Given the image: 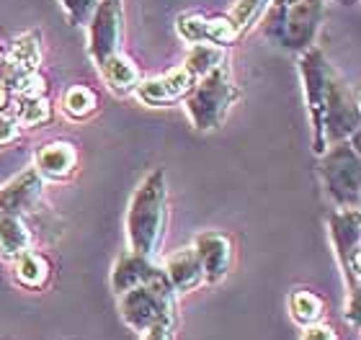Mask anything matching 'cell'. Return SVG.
Instances as JSON below:
<instances>
[{"label": "cell", "mask_w": 361, "mask_h": 340, "mask_svg": "<svg viewBox=\"0 0 361 340\" xmlns=\"http://www.w3.org/2000/svg\"><path fill=\"white\" fill-rule=\"evenodd\" d=\"M34 168L39 170L42 178H52V181H65L75 173L78 168V152L75 144L70 142H49L39 147L34 155Z\"/></svg>", "instance_id": "obj_15"}, {"label": "cell", "mask_w": 361, "mask_h": 340, "mask_svg": "<svg viewBox=\"0 0 361 340\" xmlns=\"http://www.w3.org/2000/svg\"><path fill=\"white\" fill-rule=\"evenodd\" d=\"M323 183L336 209H359L361 199V155L356 147V134L351 139L331 144L320 155Z\"/></svg>", "instance_id": "obj_5"}, {"label": "cell", "mask_w": 361, "mask_h": 340, "mask_svg": "<svg viewBox=\"0 0 361 340\" xmlns=\"http://www.w3.org/2000/svg\"><path fill=\"white\" fill-rule=\"evenodd\" d=\"M60 108L70 121H85L98 111V96L88 85H70L62 96Z\"/></svg>", "instance_id": "obj_19"}, {"label": "cell", "mask_w": 361, "mask_h": 340, "mask_svg": "<svg viewBox=\"0 0 361 340\" xmlns=\"http://www.w3.org/2000/svg\"><path fill=\"white\" fill-rule=\"evenodd\" d=\"M39 62H42V34L29 29L13 39L11 49L6 52L3 68H0V77L11 85L16 77L39 70Z\"/></svg>", "instance_id": "obj_12"}, {"label": "cell", "mask_w": 361, "mask_h": 340, "mask_svg": "<svg viewBox=\"0 0 361 340\" xmlns=\"http://www.w3.org/2000/svg\"><path fill=\"white\" fill-rule=\"evenodd\" d=\"M158 271H160V265L155 263V258H147V256H142V253L127 250V253L114 263V271H111L114 294L119 296V294H124L127 289L140 287L145 281H150Z\"/></svg>", "instance_id": "obj_14"}, {"label": "cell", "mask_w": 361, "mask_h": 340, "mask_svg": "<svg viewBox=\"0 0 361 340\" xmlns=\"http://www.w3.org/2000/svg\"><path fill=\"white\" fill-rule=\"evenodd\" d=\"M11 91H13V99H37V96H47V77L34 70V73H26V75L16 77L11 83Z\"/></svg>", "instance_id": "obj_25"}, {"label": "cell", "mask_w": 361, "mask_h": 340, "mask_svg": "<svg viewBox=\"0 0 361 340\" xmlns=\"http://www.w3.org/2000/svg\"><path fill=\"white\" fill-rule=\"evenodd\" d=\"M289 312H292V317L305 327V325H312V322H320V320H323L325 304L320 296L307 291V289H294L292 294H289Z\"/></svg>", "instance_id": "obj_21"}, {"label": "cell", "mask_w": 361, "mask_h": 340, "mask_svg": "<svg viewBox=\"0 0 361 340\" xmlns=\"http://www.w3.org/2000/svg\"><path fill=\"white\" fill-rule=\"evenodd\" d=\"M3 60H6V49H3V44H0V68H3Z\"/></svg>", "instance_id": "obj_33"}, {"label": "cell", "mask_w": 361, "mask_h": 340, "mask_svg": "<svg viewBox=\"0 0 361 340\" xmlns=\"http://www.w3.org/2000/svg\"><path fill=\"white\" fill-rule=\"evenodd\" d=\"M160 268L166 273V279H168V284H171V289L176 291V296L191 294V291H196V289L204 284L202 263H199V258H196L191 245H188V248L173 250V253L163 260Z\"/></svg>", "instance_id": "obj_13"}, {"label": "cell", "mask_w": 361, "mask_h": 340, "mask_svg": "<svg viewBox=\"0 0 361 340\" xmlns=\"http://www.w3.org/2000/svg\"><path fill=\"white\" fill-rule=\"evenodd\" d=\"M13 276L23 289L42 291V289H47L49 281H52V265H49V260H47L42 253L26 250V253H21V256L13 260Z\"/></svg>", "instance_id": "obj_18"}, {"label": "cell", "mask_w": 361, "mask_h": 340, "mask_svg": "<svg viewBox=\"0 0 361 340\" xmlns=\"http://www.w3.org/2000/svg\"><path fill=\"white\" fill-rule=\"evenodd\" d=\"M238 96H240V91H238L230 65L225 60L219 62L214 70H209L207 75L199 77L194 88L183 96V101H186L191 124L202 132H212V129L222 127V121L227 119V113L238 101Z\"/></svg>", "instance_id": "obj_4"}, {"label": "cell", "mask_w": 361, "mask_h": 340, "mask_svg": "<svg viewBox=\"0 0 361 340\" xmlns=\"http://www.w3.org/2000/svg\"><path fill=\"white\" fill-rule=\"evenodd\" d=\"M168 227V181L166 170L155 168L145 175L129 199L127 209V240L129 250L142 253L147 258L158 256L166 240Z\"/></svg>", "instance_id": "obj_1"}, {"label": "cell", "mask_w": 361, "mask_h": 340, "mask_svg": "<svg viewBox=\"0 0 361 340\" xmlns=\"http://www.w3.org/2000/svg\"><path fill=\"white\" fill-rule=\"evenodd\" d=\"M160 80H163V85H166L168 96H171V101H178L183 99L191 88H194L196 77L188 73L183 65H178V68H171L166 73V75H160Z\"/></svg>", "instance_id": "obj_24"}, {"label": "cell", "mask_w": 361, "mask_h": 340, "mask_svg": "<svg viewBox=\"0 0 361 340\" xmlns=\"http://www.w3.org/2000/svg\"><path fill=\"white\" fill-rule=\"evenodd\" d=\"M13 103V91H11V85L0 77V113H6Z\"/></svg>", "instance_id": "obj_32"}, {"label": "cell", "mask_w": 361, "mask_h": 340, "mask_svg": "<svg viewBox=\"0 0 361 340\" xmlns=\"http://www.w3.org/2000/svg\"><path fill=\"white\" fill-rule=\"evenodd\" d=\"M142 340H173V330L166 325H155L150 330H145Z\"/></svg>", "instance_id": "obj_31"}, {"label": "cell", "mask_w": 361, "mask_h": 340, "mask_svg": "<svg viewBox=\"0 0 361 340\" xmlns=\"http://www.w3.org/2000/svg\"><path fill=\"white\" fill-rule=\"evenodd\" d=\"M300 77L305 88V101H307L310 121H312V150L315 155H323L328 150L325 144V103H328V88H331L333 65L325 60V54L315 44L300 52Z\"/></svg>", "instance_id": "obj_6"}, {"label": "cell", "mask_w": 361, "mask_h": 340, "mask_svg": "<svg viewBox=\"0 0 361 340\" xmlns=\"http://www.w3.org/2000/svg\"><path fill=\"white\" fill-rule=\"evenodd\" d=\"M119 315L135 333H145L155 325H166L176 330V325H178V296L168 284L163 268L150 281L119 294Z\"/></svg>", "instance_id": "obj_2"}, {"label": "cell", "mask_w": 361, "mask_h": 340, "mask_svg": "<svg viewBox=\"0 0 361 340\" xmlns=\"http://www.w3.org/2000/svg\"><path fill=\"white\" fill-rule=\"evenodd\" d=\"M331 242L346 279L348 294H359L361 281V220L359 209H336L328 214Z\"/></svg>", "instance_id": "obj_7"}, {"label": "cell", "mask_w": 361, "mask_h": 340, "mask_svg": "<svg viewBox=\"0 0 361 340\" xmlns=\"http://www.w3.org/2000/svg\"><path fill=\"white\" fill-rule=\"evenodd\" d=\"M191 248H194L196 258H199V263H202L204 284H219V281L230 273V268H233L235 248L227 232L207 229V232L196 234V240Z\"/></svg>", "instance_id": "obj_10"}, {"label": "cell", "mask_w": 361, "mask_h": 340, "mask_svg": "<svg viewBox=\"0 0 361 340\" xmlns=\"http://www.w3.org/2000/svg\"><path fill=\"white\" fill-rule=\"evenodd\" d=\"M225 49H219V46L214 44H207V42H202V44H194L191 46V52H188L186 62H183V68L191 73V75L199 80L202 75H207L209 70H214L219 65V62H225Z\"/></svg>", "instance_id": "obj_22"}, {"label": "cell", "mask_w": 361, "mask_h": 340, "mask_svg": "<svg viewBox=\"0 0 361 340\" xmlns=\"http://www.w3.org/2000/svg\"><path fill=\"white\" fill-rule=\"evenodd\" d=\"M361 111L354 88L346 83V77L333 70L331 88H328V103H325V144L351 139L359 132Z\"/></svg>", "instance_id": "obj_8"}, {"label": "cell", "mask_w": 361, "mask_h": 340, "mask_svg": "<svg viewBox=\"0 0 361 340\" xmlns=\"http://www.w3.org/2000/svg\"><path fill=\"white\" fill-rule=\"evenodd\" d=\"M269 6H271V0H238V3L230 8L227 18L235 23V29L240 31V37H245V34L253 29V23L269 11Z\"/></svg>", "instance_id": "obj_23"}, {"label": "cell", "mask_w": 361, "mask_h": 340, "mask_svg": "<svg viewBox=\"0 0 361 340\" xmlns=\"http://www.w3.org/2000/svg\"><path fill=\"white\" fill-rule=\"evenodd\" d=\"M135 93H137V99L142 101V103H147V106H166V103H173L166 91V85H163V80H160V75L150 77V80H140Z\"/></svg>", "instance_id": "obj_26"}, {"label": "cell", "mask_w": 361, "mask_h": 340, "mask_svg": "<svg viewBox=\"0 0 361 340\" xmlns=\"http://www.w3.org/2000/svg\"><path fill=\"white\" fill-rule=\"evenodd\" d=\"M98 73L104 77V83L109 85V91L114 96H129L135 93V88L140 85V68L135 65V60H129L124 52L111 54L106 62L98 65Z\"/></svg>", "instance_id": "obj_16"}, {"label": "cell", "mask_w": 361, "mask_h": 340, "mask_svg": "<svg viewBox=\"0 0 361 340\" xmlns=\"http://www.w3.org/2000/svg\"><path fill=\"white\" fill-rule=\"evenodd\" d=\"M42 194H44V178L39 175L34 165L26 168L23 173L11 178L6 186H0V212L26 217V214L37 212Z\"/></svg>", "instance_id": "obj_11"}, {"label": "cell", "mask_w": 361, "mask_h": 340, "mask_svg": "<svg viewBox=\"0 0 361 340\" xmlns=\"http://www.w3.org/2000/svg\"><path fill=\"white\" fill-rule=\"evenodd\" d=\"M85 26H88V54L96 68L111 54L121 52V37H124L121 0H98Z\"/></svg>", "instance_id": "obj_9"}, {"label": "cell", "mask_w": 361, "mask_h": 340, "mask_svg": "<svg viewBox=\"0 0 361 340\" xmlns=\"http://www.w3.org/2000/svg\"><path fill=\"white\" fill-rule=\"evenodd\" d=\"M302 340H338V333H336V330H333L331 325H325L323 320H320V322L305 325Z\"/></svg>", "instance_id": "obj_30"}, {"label": "cell", "mask_w": 361, "mask_h": 340, "mask_svg": "<svg viewBox=\"0 0 361 340\" xmlns=\"http://www.w3.org/2000/svg\"><path fill=\"white\" fill-rule=\"evenodd\" d=\"M18 132H21V124L13 119V113L6 111L0 113V147H8L18 139Z\"/></svg>", "instance_id": "obj_29"}, {"label": "cell", "mask_w": 361, "mask_h": 340, "mask_svg": "<svg viewBox=\"0 0 361 340\" xmlns=\"http://www.w3.org/2000/svg\"><path fill=\"white\" fill-rule=\"evenodd\" d=\"M341 3H351V6H354V3H356V0H341Z\"/></svg>", "instance_id": "obj_34"}, {"label": "cell", "mask_w": 361, "mask_h": 340, "mask_svg": "<svg viewBox=\"0 0 361 340\" xmlns=\"http://www.w3.org/2000/svg\"><path fill=\"white\" fill-rule=\"evenodd\" d=\"M8 111L13 113V119L21 127H44L52 121V101L47 96H37V99H13Z\"/></svg>", "instance_id": "obj_20"}, {"label": "cell", "mask_w": 361, "mask_h": 340, "mask_svg": "<svg viewBox=\"0 0 361 340\" xmlns=\"http://www.w3.org/2000/svg\"><path fill=\"white\" fill-rule=\"evenodd\" d=\"M96 3L98 0H60L62 11H65V15H68V21L73 26H85Z\"/></svg>", "instance_id": "obj_28"}, {"label": "cell", "mask_w": 361, "mask_h": 340, "mask_svg": "<svg viewBox=\"0 0 361 340\" xmlns=\"http://www.w3.org/2000/svg\"><path fill=\"white\" fill-rule=\"evenodd\" d=\"M34 234L29 229V222L21 214L0 212V258L16 260V258L31 250Z\"/></svg>", "instance_id": "obj_17"}, {"label": "cell", "mask_w": 361, "mask_h": 340, "mask_svg": "<svg viewBox=\"0 0 361 340\" xmlns=\"http://www.w3.org/2000/svg\"><path fill=\"white\" fill-rule=\"evenodd\" d=\"M204 23H207V15L204 13H183L178 15V34L186 39L188 44H202Z\"/></svg>", "instance_id": "obj_27"}, {"label": "cell", "mask_w": 361, "mask_h": 340, "mask_svg": "<svg viewBox=\"0 0 361 340\" xmlns=\"http://www.w3.org/2000/svg\"><path fill=\"white\" fill-rule=\"evenodd\" d=\"M325 18V0H289L274 3L266 11L264 34L276 46L305 52L312 46L315 34Z\"/></svg>", "instance_id": "obj_3"}]
</instances>
